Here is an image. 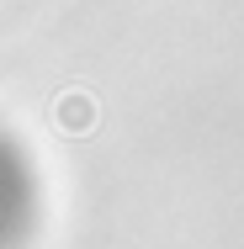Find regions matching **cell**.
Listing matches in <instances>:
<instances>
[{
	"label": "cell",
	"instance_id": "cell-1",
	"mask_svg": "<svg viewBox=\"0 0 244 249\" xmlns=\"http://www.w3.org/2000/svg\"><path fill=\"white\" fill-rule=\"evenodd\" d=\"M38 217V186L27 175V164L0 143V249H21Z\"/></svg>",
	"mask_w": 244,
	"mask_h": 249
}]
</instances>
